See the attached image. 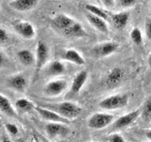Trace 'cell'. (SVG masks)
<instances>
[{
  "instance_id": "obj_14",
  "label": "cell",
  "mask_w": 151,
  "mask_h": 142,
  "mask_svg": "<svg viewBox=\"0 0 151 142\" xmlns=\"http://www.w3.org/2000/svg\"><path fill=\"white\" fill-rule=\"evenodd\" d=\"M64 37L71 38V39H76V38H83L87 35L86 31L83 28L82 25L79 22L76 21L72 26H70L65 30L60 32Z\"/></svg>"
},
{
  "instance_id": "obj_33",
  "label": "cell",
  "mask_w": 151,
  "mask_h": 142,
  "mask_svg": "<svg viewBox=\"0 0 151 142\" xmlns=\"http://www.w3.org/2000/svg\"><path fill=\"white\" fill-rule=\"evenodd\" d=\"M5 63V57L2 52H0V66H2Z\"/></svg>"
},
{
  "instance_id": "obj_18",
  "label": "cell",
  "mask_w": 151,
  "mask_h": 142,
  "mask_svg": "<svg viewBox=\"0 0 151 142\" xmlns=\"http://www.w3.org/2000/svg\"><path fill=\"white\" fill-rule=\"evenodd\" d=\"M88 79V72L86 70H81L75 76L72 82V85H71V91L74 94H78L83 87L85 83L87 82Z\"/></svg>"
},
{
  "instance_id": "obj_10",
  "label": "cell",
  "mask_w": 151,
  "mask_h": 142,
  "mask_svg": "<svg viewBox=\"0 0 151 142\" xmlns=\"http://www.w3.org/2000/svg\"><path fill=\"white\" fill-rule=\"evenodd\" d=\"M45 133L50 138H56L58 136H64L67 135L68 128L64 123L48 122L45 125Z\"/></svg>"
},
{
  "instance_id": "obj_27",
  "label": "cell",
  "mask_w": 151,
  "mask_h": 142,
  "mask_svg": "<svg viewBox=\"0 0 151 142\" xmlns=\"http://www.w3.org/2000/svg\"><path fill=\"white\" fill-rule=\"evenodd\" d=\"M137 3V0H117L118 7L123 9H129L135 6Z\"/></svg>"
},
{
  "instance_id": "obj_28",
  "label": "cell",
  "mask_w": 151,
  "mask_h": 142,
  "mask_svg": "<svg viewBox=\"0 0 151 142\" xmlns=\"http://www.w3.org/2000/svg\"><path fill=\"white\" fill-rule=\"evenodd\" d=\"M5 128H6V130L9 132V134L11 135H17L19 133L17 126L12 124V123H6L5 124Z\"/></svg>"
},
{
  "instance_id": "obj_19",
  "label": "cell",
  "mask_w": 151,
  "mask_h": 142,
  "mask_svg": "<svg viewBox=\"0 0 151 142\" xmlns=\"http://www.w3.org/2000/svg\"><path fill=\"white\" fill-rule=\"evenodd\" d=\"M63 59L66 62H70V63H73L78 65L85 64V61L83 59V57L80 55V53L78 50L73 49H66L63 54Z\"/></svg>"
},
{
  "instance_id": "obj_25",
  "label": "cell",
  "mask_w": 151,
  "mask_h": 142,
  "mask_svg": "<svg viewBox=\"0 0 151 142\" xmlns=\"http://www.w3.org/2000/svg\"><path fill=\"white\" fill-rule=\"evenodd\" d=\"M141 116L145 121H151V97L148 98L144 103L141 110Z\"/></svg>"
},
{
  "instance_id": "obj_38",
  "label": "cell",
  "mask_w": 151,
  "mask_h": 142,
  "mask_svg": "<svg viewBox=\"0 0 151 142\" xmlns=\"http://www.w3.org/2000/svg\"><path fill=\"white\" fill-rule=\"evenodd\" d=\"M16 142H25V141H24L23 139H18V140H17Z\"/></svg>"
},
{
  "instance_id": "obj_37",
  "label": "cell",
  "mask_w": 151,
  "mask_h": 142,
  "mask_svg": "<svg viewBox=\"0 0 151 142\" xmlns=\"http://www.w3.org/2000/svg\"><path fill=\"white\" fill-rule=\"evenodd\" d=\"M33 142H40V141L38 140V138H37V137H35V138H34V141H33Z\"/></svg>"
},
{
  "instance_id": "obj_6",
  "label": "cell",
  "mask_w": 151,
  "mask_h": 142,
  "mask_svg": "<svg viewBox=\"0 0 151 142\" xmlns=\"http://www.w3.org/2000/svg\"><path fill=\"white\" fill-rule=\"evenodd\" d=\"M140 115H141V109H138V110H134L130 113L126 114L124 116H121L120 117H118L117 120H115L112 122L111 128L113 130H122L124 128L129 127L138 118Z\"/></svg>"
},
{
  "instance_id": "obj_36",
  "label": "cell",
  "mask_w": 151,
  "mask_h": 142,
  "mask_svg": "<svg viewBox=\"0 0 151 142\" xmlns=\"http://www.w3.org/2000/svg\"><path fill=\"white\" fill-rule=\"evenodd\" d=\"M147 63H148V66L151 68V52L150 54L148 55V58H147Z\"/></svg>"
},
{
  "instance_id": "obj_3",
  "label": "cell",
  "mask_w": 151,
  "mask_h": 142,
  "mask_svg": "<svg viewBox=\"0 0 151 142\" xmlns=\"http://www.w3.org/2000/svg\"><path fill=\"white\" fill-rule=\"evenodd\" d=\"M114 116L106 113H96L88 120V127L93 130H101L114 121Z\"/></svg>"
},
{
  "instance_id": "obj_39",
  "label": "cell",
  "mask_w": 151,
  "mask_h": 142,
  "mask_svg": "<svg viewBox=\"0 0 151 142\" xmlns=\"http://www.w3.org/2000/svg\"><path fill=\"white\" fill-rule=\"evenodd\" d=\"M93 142H96V141H93Z\"/></svg>"
},
{
  "instance_id": "obj_17",
  "label": "cell",
  "mask_w": 151,
  "mask_h": 142,
  "mask_svg": "<svg viewBox=\"0 0 151 142\" xmlns=\"http://www.w3.org/2000/svg\"><path fill=\"white\" fill-rule=\"evenodd\" d=\"M129 20V13L127 12H121L112 13L111 15V21L116 30H123L127 25Z\"/></svg>"
},
{
  "instance_id": "obj_32",
  "label": "cell",
  "mask_w": 151,
  "mask_h": 142,
  "mask_svg": "<svg viewBox=\"0 0 151 142\" xmlns=\"http://www.w3.org/2000/svg\"><path fill=\"white\" fill-rule=\"evenodd\" d=\"M103 6L107 9H112L115 5V0H100Z\"/></svg>"
},
{
  "instance_id": "obj_22",
  "label": "cell",
  "mask_w": 151,
  "mask_h": 142,
  "mask_svg": "<svg viewBox=\"0 0 151 142\" xmlns=\"http://www.w3.org/2000/svg\"><path fill=\"white\" fill-rule=\"evenodd\" d=\"M0 110L9 117H17L16 111L13 108L12 102L9 101V99L7 97H5L2 94H0Z\"/></svg>"
},
{
  "instance_id": "obj_35",
  "label": "cell",
  "mask_w": 151,
  "mask_h": 142,
  "mask_svg": "<svg viewBox=\"0 0 151 142\" xmlns=\"http://www.w3.org/2000/svg\"><path fill=\"white\" fill-rule=\"evenodd\" d=\"M145 136L147 137V138H148L149 140H151V130L145 132Z\"/></svg>"
},
{
  "instance_id": "obj_12",
  "label": "cell",
  "mask_w": 151,
  "mask_h": 142,
  "mask_svg": "<svg viewBox=\"0 0 151 142\" xmlns=\"http://www.w3.org/2000/svg\"><path fill=\"white\" fill-rule=\"evenodd\" d=\"M85 17H86L90 25L93 27L96 30H98L101 33H104V34H108L109 33V27H108L106 20H104L101 17L93 15V14L90 13L88 12H85Z\"/></svg>"
},
{
  "instance_id": "obj_24",
  "label": "cell",
  "mask_w": 151,
  "mask_h": 142,
  "mask_svg": "<svg viewBox=\"0 0 151 142\" xmlns=\"http://www.w3.org/2000/svg\"><path fill=\"white\" fill-rule=\"evenodd\" d=\"M84 8H85V9H86L88 12L93 14V15H96L98 17H101L102 19H104V20H107V19H108V14H107V12L104 11V9H102L101 8L96 6V5L86 4L84 6Z\"/></svg>"
},
{
  "instance_id": "obj_2",
  "label": "cell",
  "mask_w": 151,
  "mask_h": 142,
  "mask_svg": "<svg viewBox=\"0 0 151 142\" xmlns=\"http://www.w3.org/2000/svg\"><path fill=\"white\" fill-rule=\"evenodd\" d=\"M129 96L127 94H116L107 97L99 102V107L105 110H116L124 108L129 103Z\"/></svg>"
},
{
  "instance_id": "obj_29",
  "label": "cell",
  "mask_w": 151,
  "mask_h": 142,
  "mask_svg": "<svg viewBox=\"0 0 151 142\" xmlns=\"http://www.w3.org/2000/svg\"><path fill=\"white\" fill-rule=\"evenodd\" d=\"M109 142H126V140L124 139V137L122 135H118V134H112L109 136L108 138Z\"/></svg>"
},
{
  "instance_id": "obj_21",
  "label": "cell",
  "mask_w": 151,
  "mask_h": 142,
  "mask_svg": "<svg viewBox=\"0 0 151 142\" xmlns=\"http://www.w3.org/2000/svg\"><path fill=\"white\" fill-rule=\"evenodd\" d=\"M46 74L51 76V77H56V76H60L65 73V66L60 61H53L48 64L46 66Z\"/></svg>"
},
{
  "instance_id": "obj_4",
  "label": "cell",
  "mask_w": 151,
  "mask_h": 142,
  "mask_svg": "<svg viewBox=\"0 0 151 142\" xmlns=\"http://www.w3.org/2000/svg\"><path fill=\"white\" fill-rule=\"evenodd\" d=\"M13 30L19 36H21L24 39L29 40L35 37L36 31L33 25L30 22L27 21H16L12 24Z\"/></svg>"
},
{
  "instance_id": "obj_26",
  "label": "cell",
  "mask_w": 151,
  "mask_h": 142,
  "mask_svg": "<svg viewBox=\"0 0 151 142\" xmlns=\"http://www.w3.org/2000/svg\"><path fill=\"white\" fill-rule=\"evenodd\" d=\"M130 39L134 45L141 46L143 44V34L139 28H133L130 32Z\"/></svg>"
},
{
  "instance_id": "obj_31",
  "label": "cell",
  "mask_w": 151,
  "mask_h": 142,
  "mask_svg": "<svg viewBox=\"0 0 151 142\" xmlns=\"http://www.w3.org/2000/svg\"><path fill=\"white\" fill-rule=\"evenodd\" d=\"M9 41V34L4 28H0V44H5Z\"/></svg>"
},
{
  "instance_id": "obj_20",
  "label": "cell",
  "mask_w": 151,
  "mask_h": 142,
  "mask_svg": "<svg viewBox=\"0 0 151 142\" xmlns=\"http://www.w3.org/2000/svg\"><path fill=\"white\" fill-rule=\"evenodd\" d=\"M16 56L19 62L26 66H31L32 64H34L36 63L35 55L28 49H22L17 51Z\"/></svg>"
},
{
  "instance_id": "obj_13",
  "label": "cell",
  "mask_w": 151,
  "mask_h": 142,
  "mask_svg": "<svg viewBox=\"0 0 151 142\" xmlns=\"http://www.w3.org/2000/svg\"><path fill=\"white\" fill-rule=\"evenodd\" d=\"M39 0H12L9 6L17 12H28L34 9Z\"/></svg>"
},
{
  "instance_id": "obj_8",
  "label": "cell",
  "mask_w": 151,
  "mask_h": 142,
  "mask_svg": "<svg viewBox=\"0 0 151 142\" xmlns=\"http://www.w3.org/2000/svg\"><path fill=\"white\" fill-rule=\"evenodd\" d=\"M68 86L65 80H51L44 87V93L49 97H57L63 94Z\"/></svg>"
},
{
  "instance_id": "obj_5",
  "label": "cell",
  "mask_w": 151,
  "mask_h": 142,
  "mask_svg": "<svg viewBox=\"0 0 151 142\" xmlns=\"http://www.w3.org/2000/svg\"><path fill=\"white\" fill-rule=\"evenodd\" d=\"M119 49V44L116 42H104L97 44L92 49V53L97 57H108L116 52Z\"/></svg>"
},
{
  "instance_id": "obj_34",
  "label": "cell",
  "mask_w": 151,
  "mask_h": 142,
  "mask_svg": "<svg viewBox=\"0 0 151 142\" xmlns=\"http://www.w3.org/2000/svg\"><path fill=\"white\" fill-rule=\"evenodd\" d=\"M1 142H12V141L9 139V137H8L6 135H3L1 138Z\"/></svg>"
},
{
  "instance_id": "obj_23",
  "label": "cell",
  "mask_w": 151,
  "mask_h": 142,
  "mask_svg": "<svg viewBox=\"0 0 151 142\" xmlns=\"http://www.w3.org/2000/svg\"><path fill=\"white\" fill-rule=\"evenodd\" d=\"M15 107L17 110L23 113H28L32 111L33 109H35V105L33 104L32 101H28L27 99H19L15 102Z\"/></svg>"
},
{
  "instance_id": "obj_11",
  "label": "cell",
  "mask_w": 151,
  "mask_h": 142,
  "mask_svg": "<svg viewBox=\"0 0 151 142\" xmlns=\"http://www.w3.org/2000/svg\"><path fill=\"white\" fill-rule=\"evenodd\" d=\"M75 22L76 21L72 17L66 15L64 13H60V14H57V15L52 19L51 25L56 30L63 32L66 28H68L70 26H72Z\"/></svg>"
},
{
  "instance_id": "obj_16",
  "label": "cell",
  "mask_w": 151,
  "mask_h": 142,
  "mask_svg": "<svg viewBox=\"0 0 151 142\" xmlns=\"http://www.w3.org/2000/svg\"><path fill=\"white\" fill-rule=\"evenodd\" d=\"M8 84L9 87H12V89L16 90L18 92H24L27 88V82L24 75L16 74V75L12 76L11 78H9Z\"/></svg>"
},
{
  "instance_id": "obj_30",
  "label": "cell",
  "mask_w": 151,
  "mask_h": 142,
  "mask_svg": "<svg viewBox=\"0 0 151 142\" xmlns=\"http://www.w3.org/2000/svg\"><path fill=\"white\" fill-rule=\"evenodd\" d=\"M145 30L146 38H147L148 40L151 41V18L150 19H147V20L145 21Z\"/></svg>"
},
{
  "instance_id": "obj_1",
  "label": "cell",
  "mask_w": 151,
  "mask_h": 142,
  "mask_svg": "<svg viewBox=\"0 0 151 142\" xmlns=\"http://www.w3.org/2000/svg\"><path fill=\"white\" fill-rule=\"evenodd\" d=\"M42 107H45L47 109L56 112L64 118L71 120L74 118L78 117L80 113H81V107L78 104L71 101H63L58 103H46L44 105H41Z\"/></svg>"
},
{
  "instance_id": "obj_7",
  "label": "cell",
  "mask_w": 151,
  "mask_h": 142,
  "mask_svg": "<svg viewBox=\"0 0 151 142\" xmlns=\"http://www.w3.org/2000/svg\"><path fill=\"white\" fill-rule=\"evenodd\" d=\"M35 58H36V63H35L36 70L39 71L46 64L47 61L49 59V49L44 41L38 42Z\"/></svg>"
},
{
  "instance_id": "obj_15",
  "label": "cell",
  "mask_w": 151,
  "mask_h": 142,
  "mask_svg": "<svg viewBox=\"0 0 151 142\" xmlns=\"http://www.w3.org/2000/svg\"><path fill=\"white\" fill-rule=\"evenodd\" d=\"M123 79H124V71L120 67H114L108 73L105 82L108 86L114 87L120 84Z\"/></svg>"
},
{
  "instance_id": "obj_40",
  "label": "cell",
  "mask_w": 151,
  "mask_h": 142,
  "mask_svg": "<svg viewBox=\"0 0 151 142\" xmlns=\"http://www.w3.org/2000/svg\"><path fill=\"white\" fill-rule=\"evenodd\" d=\"M0 142H1V141H0Z\"/></svg>"
},
{
  "instance_id": "obj_9",
  "label": "cell",
  "mask_w": 151,
  "mask_h": 142,
  "mask_svg": "<svg viewBox=\"0 0 151 142\" xmlns=\"http://www.w3.org/2000/svg\"><path fill=\"white\" fill-rule=\"evenodd\" d=\"M35 110L38 112V114L44 118V120L49 121V122H60V123H64V124H69L70 120L67 118H64L56 112L47 109L42 106H36Z\"/></svg>"
}]
</instances>
